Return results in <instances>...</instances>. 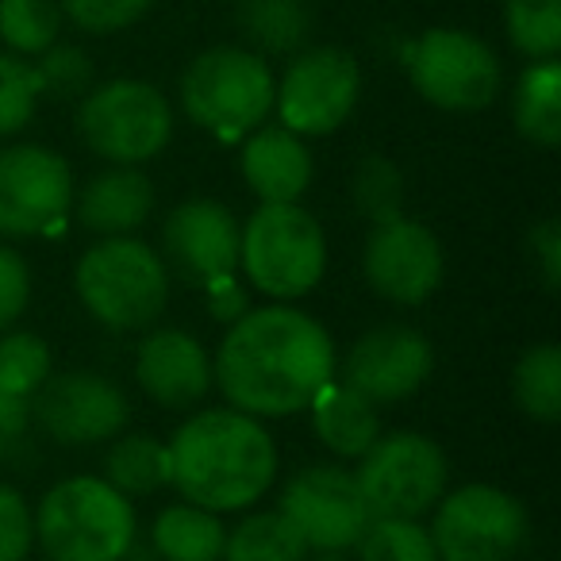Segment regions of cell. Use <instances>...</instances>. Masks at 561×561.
<instances>
[{"label":"cell","instance_id":"6da1fadb","mask_svg":"<svg viewBox=\"0 0 561 561\" xmlns=\"http://www.w3.org/2000/svg\"><path fill=\"white\" fill-rule=\"evenodd\" d=\"M335 369L331 331L316 316L273 300L227 323L211 358V385L224 392L227 408L254 420H289L308 412Z\"/></svg>","mask_w":561,"mask_h":561},{"label":"cell","instance_id":"7a4b0ae2","mask_svg":"<svg viewBox=\"0 0 561 561\" xmlns=\"http://www.w3.org/2000/svg\"><path fill=\"white\" fill-rule=\"evenodd\" d=\"M170 489L216 515L247 512L277 481V443L239 408L193 412L170 438Z\"/></svg>","mask_w":561,"mask_h":561},{"label":"cell","instance_id":"3957f363","mask_svg":"<svg viewBox=\"0 0 561 561\" xmlns=\"http://www.w3.org/2000/svg\"><path fill=\"white\" fill-rule=\"evenodd\" d=\"M78 300L104 331L142 335L170 308V265L139 234L96 239L73 270Z\"/></svg>","mask_w":561,"mask_h":561},{"label":"cell","instance_id":"277c9868","mask_svg":"<svg viewBox=\"0 0 561 561\" xmlns=\"http://www.w3.org/2000/svg\"><path fill=\"white\" fill-rule=\"evenodd\" d=\"M270 58L242 43H216L188 58L178 81V104L201 131L219 142H242L254 127L273 116Z\"/></svg>","mask_w":561,"mask_h":561},{"label":"cell","instance_id":"5b68a950","mask_svg":"<svg viewBox=\"0 0 561 561\" xmlns=\"http://www.w3.org/2000/svg\"><path fill=\"white\" fill-rule=\"evenodd\" d=\"M135 538V504L104 477H66L35 507V546L47 561H119Z\"/></svg>","mask_w":561,"mask_h":561},{"label":"cell","instance_id":"8992f818","mask_svg":"<svg viewBox=\"0 0 561 561\" xmlns=\"http://www.w3.org/2000/svg\"><path fill=\"white\" fill-rule=\"evenodd\" d=\"M239 270L277 305L308 297L328 273V231L300 201L257 204L239 227Z\"/></svg>","mask_w":561,"mask_h":561},{"label":"cell","instance_id":"52a82bcc","mask_svg":"<svg viewBox=\"0 0 561 561\" xmlns=\"http://www.w3.org/2000/svg\"><path fill=\"white\" fill-rule=\"evenodd\" d=\"M78 135L108 165H147L173 139V104L147 78L96 81L78 101Z\"/></svg>","mask_w":561,"mask_h":561},{"label":"cell","instance_id":"ba28073f","mask_svg":"<svg viewBox=\"0 0 561 561\" xmlns=\"http://www.w3.org/2000/svg\"><path fill=\"white\" fill-rule=\"evenodd\" d=\"M400 62L420 101L454 116L489 112L504 89L500 55L489 39L466 27H427L404 43Z\"/></svg>","mask_w":561,"mask_h":561},{"label":"cell","instance_id":"9c48e42d","mask_svg":"<svg viewBox=\"0 0 561 561\" xmlns=\"http://www.w3.org/2000/svg\"><path fill=\"white\" fill-rule=\"evenodd\" d=\"M354 477L374 519H423L450 489V461L423 431H381Z\"/></svg>","mask_w":561,"mask_h":561},{"label":"cell","instance_id":"30bf717a","mask_svg":"<svg viewBox=\"0 0 561 561\" xmlns=\"http://www.w3.org/2000/svg\"><path fill=\"white\" fill-rule=\"evenodd\" d=\"M427 530L438 561H515L530 542V515L507 489L473 481L443 492Z\"/></svg>","mask_w":561,"mask_h":561},{"label":"cell","instance_id":"8fae6325","mask_svg":"<svg viewBox=\"0 0 561 561\" xmlns=\"http://www.w3.org/2000/svg\"><path fill=\"white\" fill-rule=\"evenodd\" d=\"M362 101V66L351 50L331 43H308L285 62L273 89V112L280 127L300 139L335 135Z\"/></svg>","mask_w":561,"mask_h":561},{"label":"cell","instance_id":"7c38bea8","mask_svg":"<svg viewBox=\"0 0 561 561\" xmlns=\"http://www.w3.org/2000/svg\"><path fill=\"white\" fill-rule=\"evenodd\" d=\"M277 512L300 530L312 553H351L374 519L346 461H316L297 469L280 489Z\"/></svg>","mask_w":561,"mask_h":561},{"label":"cell","instance_id":"4fadbf2b","mask_svg":"<svg viewBox=\"0 0 561 561\" xmlns=\"http://www.w3.org/2000/svg\"><path fill=\"white\" fill-rule=\"evenodd\" d=\"M362 277L389 305L420 308L443 289L446 250L423 219L400 211L385 224H369L362 242Z\"/></svg>","mask_w":561,"mask_h":561},{"label":"cell","instance_id":"5bb4252c","mask_svg":"<svg viewBox=\"0 0 561 561\" xmlns=\"http://www.w3.org/2000/svg\"><path fill=\"white\" fill-rule=\"evenodd\" d=\"M73 170L43 142L0 147V239H35L73 208Z\"/></svg>","mask_w":561,"mask_h":561},{"label":"cell","instance_id":"9a60e30c","mask_svg":"<svg viewBox=\"0 0 561 561\" xmlns=\"http://www.w3.org/2000/svg\"><path fill=\"white\" fill-rule=\"evenodd\" d=\"M32 423L58 446H96L124 435L131 423L127 392L93 369L50 374L32 397Z\"/></svg>","mask_w":561,"mask_h":561},{"label":"cell","instance_id":"2e32d148","mask_svg":"<svg viewBox=\"0 0 561 561\" xmlns=\"http://www.w3.org/2000/svg\"><path fill=\"white\" fill-rule=\"evenodd\" d=\"M431 374H435V346L408 323L369 328L366 335L354 339L343 366L335 369L339 381L374 400L377 408L415 397L431 381Z\"/></svg>","mask_w":561,"mask_h":561},{"label":"cell","instance_id":"e0dca14e","mask_svg":"<svg viewBox=\"0 0 561 561\" xmlns=\"http://www.w3.org/2000/svg\"><path fill=\"white\" fill-rule=\"evenodd\" d=\"M239 219L211 196L173 204L162 224V262L185 280H219L239 270Z\"/></svg>","mask_w":561,"mask_h":561},{"label":"cell","instance_id":"ac0fdd59","mask_svg":"<svg viewBox=\"0 0 561 561\" xmlns=\"http://www.w3.org/2000/svg\"><path fill=\"white\" fill-rule=\"evenodd\" d=\"M135 385L158 408H193L211 389V354L185 328H150L135 346Z\"/></svg>","mask_w":561,"mask_h":561},{"label":"cell","instance_id":"d6986e66","mask_svg":"<svg viewBox=\"0 0 561 561\" xmlns=\"http://www.w3.org/2000/svg\"><path fill=\"white\" fill-rule=\"evenodd\" d=\"M239 173L262 204H293L312 188L316 162L308 139L280 124H262L239 142Z\"/></svg>","mask_w":561,"mask_h":561},{"label":"cell","instance_id":"ffe728a7","mask_svg":"<svg viewBox=\"0 0 561 561\" xmlns=\"http://www.w3.org/2000/svg\"><path fill=\"white\" fill-rule=\"evenodd\" d=\"M154 181L142 173V165H108L73 193V211L89 234L116 239V234H139L154 216Z\"/></svg>","mask_w":561,"mask_h":561},{"label":"cell","instance_id":"44dd1931","mask_svg":"<svg viewBox=\"0 0 561 561\" xmlns=\"http://www.w3.org/2000/svg\"><path fill=\"white\" fill-rule=\"evenodd\" d=\"M308 415H312V435L339 461H358L385 431L381 408L362 397V392H354L351 385H343L339 377H331L316 392V400L308 404Z\"/></svg>","mask_w":561,"mask_h":561},{"label":"cell","instance_id":"7402d4cb","mask_svg":"<svg viewBox=\"0 0 561 561\" xmlns=\"http://www.w3.org/2000/svg\"><path fill=\"white\" fill-rule=\"evenodd\" d=\"M234 27L242 47L262 58H293L312 39V4L308 0H239Z\"/></svg>","mask_w":561,"mask_h":561},{"label":"cell","instance_id":"603a6c76","mask_svg":"<svg viewBox=\"0 0 561 561\" xmlns=\"http://www.w3.org/2000/svg\"><path fill=\"white\" fill-rule=\"evenodd\" d=\"M512 127L538 150L561 147V62H527L512 85Z\"/></svg>","mask_w":561,"mask_h":561},{"label":"cell","instance_id":"cb8c5ba5","mask_svg":"<svg viewBox=\"0 0 561 561\" xmlns=\"http://www.w3.org/2000/svg\"><path fill=\"white\" fill-rule=\"evenodd\" d=\"M224 542V515L188 504V500L162 507L150 523V550L158 561H219Z\"/></svg>","mask_w":561,"mask_h":561},{"label":"cell","instance_id":"d4e9b609","mask_svg":"<svg viewBox=\"0 0 561 561\" xmlns=\"http://www.w3.org/2000/svg\"><path fill=\"white\" fill-rule=\"evenodd\" d=\"M104 481L127 500L154 496V492L170 489V450L158 435L147 431H124L112 438L108 454H104Z\"/></svg>","mask_w":561,"mask_h":561},{"label":"cell","instance_id":"484cf974","mask_svg":"<svg viewBox=\"0 0 561 561\" xmlns=\"http://www.w3.org/2000/svg\"><path fill=\"white\" fill-rule=\"evenodd\" d=\"M312 550L277 507H257L242 515L239 527L227 530L219 561H308Z\"/></svg>","mask_w":561,"mask_h":561},{"label":"cell","instance_id":"4316f807","mask_svg":"<svg viewBox=\"0 0 561 561\" xmlns=\"http://www.w3.org/2000/svg\"><path fill=\"white\" fill-rule=\"evenodd\" d=\"M512 400L530 423L561 420V346L535 343L512 366Z\"/></svg>","mask_w":561,"mask_h":561},{"label":"cell","instance_id":"83f0119b","mask_svg":"<svg viewBox=\"0 0 561 561\" xmlns=\"http://www.w3.org/2000/svg\"><path fill=\"white\" fill-rule=\"evenodd\" d=\"M62 0H0V50L39 58L62 39Z\"/></svg>","mask_w":561,"mask_h":561},{"label":"cell","instance_id":"f1b7e54d","mask_svg":"<svg viewBox=\"0 0 561 561\" xmlns=\"http://www.w3.org/2000/svg\"><path fill=\"white\" fill-rule=\"evenodd\" d=\"M504 35L515 55L546 62L561 55V0H504Z\"/></svg>","mask_w":561,"mask_h":561},{"label":"cell","instance_id":"f546056e","mask_svg":"<svg viewBox=\"0 0 561 561\" xmlns=\"http://www.w3.org/2000/svg\"><path fill=\"white\" fill-rule=\"evenodd\" d=\"M351 201L362 219L369 224H385V219L400 216L408 201V178L389 154H362L351 173Z\"/></svg>","mask_w":561,"mask_h":561},{"label":"cell","instance_id":"4dcf8cb0","mask_svg":"<svg viewBox=\"0 0 561 561\" xmlns=\"http://www.w3.org/2000/svg\"><path fill=\"white\" fill-rule=\"evenodd\" d=\"M50 374H55V358L47 339L35 331H0V389L32 400Z\"/></svg>","mask_w":561,"mask_h":561},{"label":"cell","instance_id":"1f68e13d","mask_svg":"<svg viewBox=\"0 0 561 561\" xmlns=\"http://www.w3.org/2000/svg\"><path fill=\"white\" fill-rule=\"evenodd\" d=\"M354 561H438V553L423 519H369Z\"/></svg>","mask_w":561,"mask_h":561},{"label":"cell","instance_id":"d6a6232c","mask_svg":"<svg viewBox=\"0 0 561 561\" xmlns=\"http://www.w3.org/2000/svg\"><path fill=\"white\" fill-rule=\"evenodd\" d=\"M39 101H43V85L32 58L0 50V142L20 135L32 124Z\"/></svg>","mask_w":561,"mask_h":561},{"label":"cell","instance_id":"836d02e7","mask_svg":"<svg viewBox=\"0 0 561 561\" xmlns=\"http://www.w3.org/2000/svg\"><path fill=\"white\" fill-rule=\"evenodd\" d=\"M35 62V73H39L43 96H58V101H81L89 89L96 85V66L89 58L85 47L78 43H62L47 47Z\"/></svg>","mask_w":561,"mask_h":561},{"label":"cell","instance_id":"e575fe53","mask_svg":"<svg viewBox=\"0 0 561 561\" xmlns=\"http://www.w3.org/2000/svg\"><path fill=\"white\" fill-rule=\"evenodd\" d=\"M158 0H62L66 24H73L85 35H119L135 27L142 16H150Z\"/></svg>","mask_w":561,"mask_h":561},{"label":"cell","instance_id":"d590c367","mask_svg":"<svg viewBox=\"0 0 561 561\" xmlns=\"http://www.w3.org/2000/svg\"><path fill=\"white\" fill-rule=\"evenodd\" d=\"M35 550V507L16 484L0 481V561H27Z\"/></svg>","mask_w":561,"mask_h":561},{"label":"cell","instance_id":"8d00e7d4","mask_svg":"<svg viewBox=\"0 0 561 561\" xmlns=\"http://www.w3.org/2000/svg\"><path fill=\"white\" fill-rule=\"evenodd\" d=\"M32 305V270L24 254L0 242V331L16 328V320Z\"/></svg>","mask_w":561,"mask_h":561},{"label":"cell","instance_id":"74e56055","mask_svg":"<svg viewBox=\"0 0 561 561\" xmlns=\"http://www.w3.org/2000/svg\"><path fill=\"white\" fill-rule=\"evenodd\" d=\"M530 257H535V270L538 280H542L546 293H558L561 285V219L558 216H546L530 227Z\"/></svg>","mask_w":561,"mask_h":561},{"label":"cell","instance_id":"f35d334b","mask_svg":"<svg viewBox=\"0 0 561 561\" xmlns=\"http://www.w3.org/2000/svg\"><path fill=\"white\" fill-rule=\"evenodd\" d=\"M204 289H208V312L216 316L219 323H234L242 312H250V297L239 280H234V273L231 277L208 280Z\"/></svg>","mask_w":561,"mask_h":561},{"label":"cell","instance_id":"ab89813d","mask_svg":"<svg viewBox=\"0 0 561 561\" xmlns=\"http://www.w3.org/2000/svg\"><path fill=\"white\" fill-rule=\"evenodd\" d=\"M27 431H32V400L0 389V435H4V443L27 435Z\"/></svg>","mask_w":561,"mask_h":561},{"label":"cell","instance_id":"60d3db41","mask_svg":"<svg viewBox=\"0 0 561 561\" xmlns=\"http://www.w3.org/2000/svg\"><path fill=\"white\" fill-rule=\"evenodd\" d=\"M308 561H354L351 553H316V558H308Z\"/></svg>","mask_w":561,"mask_h":561},{"label":"cell","instance_id":"b9f144b4","mask_svg":"<svg viewBox=\"0 0 561 561\" xmlns=\"http://www.w3.org/2000/svg\"><path fill=\"white\" fill-rule=\"evenodd\" d=\"M4 446H9V443H4V435H0V458H4Z\"/></svg>","mask_w":561,"mask_h":561}]
</instances>
